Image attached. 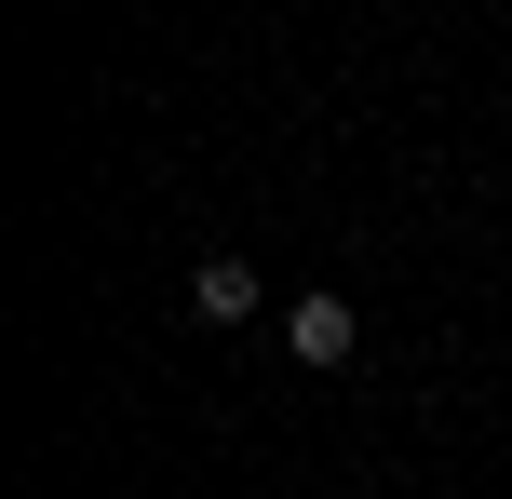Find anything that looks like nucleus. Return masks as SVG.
Instances as JSON below:
<instances>
[{"label": "nucleus", "instance_id": "nucleus-1", "mask_svg": "<svg viewBox=\"0 0 512 499\" xmlns=\"http://www.w3.org/2000/svg\"><path fill=\"white\" fill-rule=\"evenodd\" d=\"M283 351H297V365H351L364 311H351V297H297V311H283Z\"/></svg>", "mask_w": 512, "mask_h": 499}, {"label": "nucleus", "instance_id": "nucleus-2", "mask_svg": "<svg viewBox=\"0 0 512 499\" xmlns=\"http://www.w3.org/2000/svg\"><path fill=\"white\" fill-rule=\"evenodd\" d=\"M189 311H203V324H256V311H270L256 257H203V270H189Z\"/></svg>", "mask_w": 512, "mask_h": 499}]
</instances>
